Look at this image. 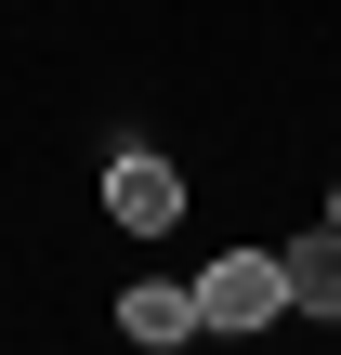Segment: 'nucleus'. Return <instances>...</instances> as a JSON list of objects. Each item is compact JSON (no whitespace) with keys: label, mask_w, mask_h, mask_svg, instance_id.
I'll return each instance as SVG.
<instances>
[{"label":"nucleus","mask_w":341,"mask_h":355,"mask_svg":"<svg viewBox=\"0 0 341 355\" xmlns=\"http://www.w3.org/2000/svg\"><path fill=\"white\" fill-rule=\"evenodd\" d=\"M276 316H289L276 250H223V263L197 277V329H276Z\"/></svg>","instance_id":"nucleus-1"},{"label":"nucleus","mask_w":341,"mask_h":355,"mask_svg":"<svg viewBox=\"0 0 341 355\" xmlns=\"http://www.w3.org/2000/svg\"><path fill=\"white\" fill-rule=\"evenodd\" d=\"M105 211H118L131 237H171V224H184V171H171L158 145H118V158H105Z\"/></svg>","instance_id":"nucleus-2"},{"label":"nucleus","mask_w":341,"mask_h":355,"mask_svg":"<svg viewBox=\"0 0 341 355\" xmlns=\"http://www.w3.org/2000/svg\"><path fill=\"white\" fill-rule=\"evenodd\" d=\"M276 277H289V316H341V224L289 237V250H276Z\"/></svg>","instance_id":"nucleus-3"},{"label":"nucleus","mask_w":341,"mask_h":355,"mask_svg":"<svg viewBox=\"0 0 341 355\" xmlns=\"http://www.w3.org/2000/svg\"><path fill=\"white\" fill-rule=\"evenodd\" d=\"M118 329H131V343H197V290H131Z\"/></svg>","instance_id":"nucleus-4"},{"label":"nucleus","mask_w":341,"mask_h":355,"mask_svg":"<svg viewBox=\"0 0 341 355\" xmlns=\"http://www.w3.org/2000/svg\"><path fill=\"white\" fill-rule=\"evenodd\" d=\"M329 224H341V198H329Z\"/></svg>","instance_id":"nucleus-5"}]
</instances>
